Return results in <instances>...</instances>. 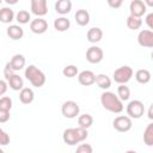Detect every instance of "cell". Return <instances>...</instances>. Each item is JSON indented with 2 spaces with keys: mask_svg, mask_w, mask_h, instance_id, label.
Segmentation results:
<instances>
[{
  "mask_svg": "<svg viewBox=\"0 0 153 153\" xmlns=\"http://www.w3.org/2000/svg\"><path fill=\"white\" fill-rule=\"evenodd\" d=\"M134 72H133V68L129 67V66H121L118 67L115 72H114V80L117 82V84H127L131 76H133Z\"/></svg>",
  "mask_w": 153,
  "mask_h": 153,
  "instance_id": "cell-5",
  "label": "cell"
},
{
  "mask_svg": "<svg viewBox=\"0 0 153 153\" xmlns=\"http://www.w3.org/2000/svg\"><path fill=\"white\" fill-rule=\"evenodd\" d=\"M0 153H4V149L2 148H0Z\"/></svg>",
  "mask_w": 153,
  "mask_h": 153,
  "instance_id": "cell-42",
  "label": "cell"
},
{
  "mask_svg": "<svg viewBox=\"0 0 153 153\" xmlns=\"http://www.w3.org/2000/svg\"><path fill=\"white\" fill-rule=\"evenodd\" d=\"M10 120V111L0 109V123H6Z\"/></svg>",
  "mask_w": 153,
  "mask_h": 153,
  "instance_id": "cell-35",
  "label": "cell"
},
{
  "mask_svg": "<svg viewBox=\"0 0 153 153\" xmlns=\"http://www.w3.org/2000/svg\"><path fill=\"white\" fill-rule=\"evenodd\" d=\"M92 152H93V148L88 143H80L76 147V153H92Z\"/></svg>",
  "mask_w": 153,
  "mask_h": 153,
  "instance_id": "cell-32",
  "label": "cell"
},
{
  "mask_svg": "<svg viewBox=\"0 0 153 153\" xmlns=\"http://www.w3.org/2000/svg\"><path fill=\"white\" fill-rule=\"evenodd\" d=\"M146 24H147V26L149 29H153V13L147 14V17H146Z\"/></svg>",
  "mask_w": 153,
  "mask_h": 153,
  "instance_id": "cell-38",
  "label": "cell"
},
{
  "mask_svg": "<svg viewBox=\"0 0 153 153\" xmlns=\"http://www.w3.org/2000/svg\"><path fill=\"white\" fill-rule=\"evenodd\" d=\"M62 74L67 78H74L78 75V67L74 65H68L62 69Z\"/></svg>",
  "mask_w": 153,
  "mask_h": 153,
  "instance_id": "cell-30",
  "label": "cell"
},
{
  "mask_svg": "<svg viewBox=\"0 0 153 153\" xmlns=\"http://www.w3.org/2000/svg\"><path fill=\"white\" fill-rule=\"evenodd\" d=\"M74 18H75V22L78 25L80 26H86L88 23H90V13L86 11V10H78L74 14Z\"/></svg>",
  "mask_w": 153,
  "mask_h": 153,
  "instance_id": "cell-18",
  "label": "cell"
},
{
  "mask_svg": "<svg viewBox=\"0 0 153 153\" xmlns=\"http://www.w3.org/2000/svg\"><path fill=\"white\" fill-rule=\"evenodd\" d=\"M10 143V135L0 128V146H6Z\"/></svg>",
  "mask_w": 153,
  "mask_h": 153,
  "instance_id": "cell-33",
  "label": "cell"
},
{
  "mask_svg": "<svg viewBox=\"0 0 153 153\" xmlns=\"http://www.w3.org/2000/svg\"><path fill=\"white\" fill-rule=\"evenodd\" d=\"M61 112L66 118H75L80 112V108L76 102L66 100L61 106Z\"/></svg>",
  "mask_w": 153,
  "mask_h": 153,
  "instance_id": "cell-7",
  "label": "cell"
},
{
  "mask_svg": "<svg viewBox=\"0 0 153 153\" xmlns=\"http://www.w3.org/2000/svg\"><path fill=\"white\" fill-rule=\"evenodd\" d=\"M10 62V65H11V67L14 69V71H20V69H23V67L25 66V57H24V55H22V54H16V55H13L12 56V59H11V61H8Z\"/></svg>",
  "mask_w": 153,
  "mask_h": 153,
  "instance_id": "cell-20",
  "label": "cell"
},
{
  "mask_svg": "<svg viewBox=\"0 0 153 153\" xmlns=\"http://www.w3.org/2000/svg\"><path fill=\"white\" fill-rule=\"evenodd\" d=\"M25 78L35 87H42L45 84V80H47L45 74L39 68L33 66V65H30V66L26 67V69H25Z\"/></svg>",
  "mask_w": 153,
  "mask_h": 153,
  "instance_id": "cell-3",
  "label": "cell"
},
{
  "mask_svg": "<svg viewBox=\"0 0 153 153\" xmlns=\"http://www.w3.org/2000/svg\"><path fill=\"white\" fill-rule=\"evenodd\" d=\"M31 12L37 17H43L48 13L47 0H31Z\"/></svg>",
  "mask_w": 153,
  "mask_h": 153,
  "instance_id": "cell-9",
  "label": "cell"
},
{
  "mask_svg": "<svg viewBox=\"0 0 153 153\" xmlns=\"http://www.w3.org/2000/svg\"><path fill=\"white\" fill-rule=\"evenodd\" d=\"M88 136L87 129H84L81 127H76V128H67L63 130L62 134V140L66 145L68 146H74L76 143H80L82 141H85Z\"/></svg>",
  "mask_w": 153,
  "mask_h": 153,
  "instance_id": "cell-2",
  "label": "cell"
},
{
  "mask_svg": "<svg viewBox=\"0 0 153 153\" xmlns=\"http://www.w3.org/2000/svg\"><path fill=\"white\" fill-rule=\"evenodd\" d=\"M14 18H16V20H17L19 24H26V23L30 22L31 16H30V13H29L27 11H25V10H20V11L16 14Z\"/></svg>",
  "mask_w": 153,
  "mask_h": 153,
  "instance_id": "cell-29",
  "label": "cell"
},
{
  "mask_svg": "<svg viewBox=\"0 0 153 153\" xmlns=\"http://www.w3.org/2000/svg\"><path fill=\"white\" fill-rule=\"evenodd\" d=\"M141 25H142L141 17H135V16H131V14L128 16V18H127V26H128V29L135 31V30H139L141 27Z\"/></svg>",
  "mask_w": 153,
  "mask_h": 153,
  "instance_id": "cell-25",
  "label": "cell"
},
{
  "mask_svg": "<svg viewBox=\"0 0 153 153\" xmlns=\"http://www.w3.org/2000/svg\"><path fill=\"white\" fill-rule=\"evenodd\" d=\"M100 104L103 105V108L110 112L114 114H120L123 111V102L118 98L117 94H115L111 91H104L100 94Z\"/></svg>",
  "mask_w": 153,
  "mask_h": 153,
  "instance_id": "cell-1",
  "label": "cell"
},
{
  "mask_svg": "<svg viewBox=\"0 0 153 153\" xmlns=\"http://www.w3.org/2000/svg\"><path fill=\"white\" fill-rule=\"evenodd\" d=\"M35 99V93L30 87H23L19 92V100L23 104H31Z\"/></svg>",
  "mask_w": 153,
  "mask_h": 153,
  "instance_id": "cell-16",
  "label": "cell"
},
{
  "mask_svg": "<svg viewBox=\"0 0 153 153\" xmlns=\"http://www.w3.org/2000/svg\"><path fill=\"white\" fill-rule=\"evenodd\" d=\"M143 142L147 146H153V123L147 124L143 131Z\"/></svg>",
  "mask_w": 153,
  "mask_h": 153,
  "instance_id": "cell-28",
  "label": "cell"
},
{
  "mask_svg": "<svg viewBox=\"0 0 153 153\" xmlns=\"http://www.w3.org/2000/svg\"><path fill=\"white\" fill-rule=\"evenodd\" d=\"M96 80V74L92 71H82L78 74V81L79 84H81L82 86H90L93 85Z\"/></svg>",
  "mask_w": 153,
  "mask_h": 153,
  "instance_id": "cell-13",
  "label": "cell"
},
{
  "mask_svg": "<svg viewBox=\"0 0 153 153\" xmlns=\"http://www.w3.org/2000/svg\"><path fill=\"white\" fill-rule=\"evenodd\" d=\"M148 118H149V120L153 118V115H152V105L149 106V110H148Z\"/></svg>",
  "mask_w": 153,
  "mask_h": 153,
  "instance_id": "cell-41",
  "label": "cell"
},
{
  "mask_svg": "<svg viewBox=\"0 0 153 153\" xmlns=\"http://www.w3.org/2000/svg\"><path fill=\"white\" fill-rule=\"evenodd\" d=\"M8 5H16L17 2H18V0H5Z\"/></svg>",
  "mask_w": 153,
  "mask_h": 153,
  "instance_id": "cell-40",
  "label": "cell"
},
{
  "mask_svg": "<svg viewBox=\"0 0 153 153\" xmlns=\"http://www.w3.org/2000/svg\"><path fill=\"white\" fill-rule=\"evenodd\" d=\"M145 114V105L141 100L139 99H134L130 100L127 105V115L130 118L137 120L140 117H142V115Z\"/></svg>",
  "mask_w": 153,
  "mask_h": 153,
  "instance_id": "cell-4",
  "label": "cell"
},
{
  "mask_svg": "<svg viewBox=\"0 0 153 153\" xmlns=\"http://www.w3.org/2000/svg\"><path fill=\"white\" fill-rule=\"evenodd\" d=\"M129 11H130L131 16L142 17L147 11V6L145 5V2L142 0H133L129 5Z\"/></svg>",
  "mask_w": 153,
  "mask_h": 153,
  "instance_id": "cell-12",
  "label": "cell"
},
{
  "mask_svg": "<svg viewBox=\"0 0 153 153\" xmlns=\"http://www.w3.org/2000/svg\"><path fill=\"white\" fill-rule=\"evenodd\" d=\"M117 96L118 98L124 102V100H128L130 98V90L128 86H126V84H120V86L117 87Z\"/></svg>",
  "mask_w": 153,
  "mask_h": 153,
  "instance_id": "cell-27",
  "label": "cell"
},
{
  "mask_svg": "<svg viewBox=\"0 0 153 153\" xmlns=\"http://www.w3.org/2000/svg\"><path fill=\"white\" fill-rule=\"evenodd\" d=\"M71 27V20L66 17H59L54 20V29L59 32H65Z\"/></svg>",
  "mask_w": 153,
  "mask_h": 153,
  "instance_id": "cell-19",
  "label": "cell"
},
{
  "mask_svg": "<svg viewBox=\"0 0 153 153\" xmlns=\"http://www.w3.org/2000/svg\"><path fill=\"white\" fill-rule=\"evenodd\" d=\"M106 1H108V5L111 8H118L123 4V0H106Z\"/></svg>",
  "mask_w": 153,
  "mask_h": 153,
  "instance_id": "cell-36",
  "label": "cell"
},
{
  "mask_svg": "<svg viewBox=\"0 0 153 153\" xmlns=\"http://www.w3.org/2000/svg\"><path fill=\"white\" fill-rule=\"evenodd\" d=\"M78 124L84 129H88L93 124V117L90 114H82L78 117Z\"/></svg>",
  "mask_w": 153,
  "mask_h": 153,
  "instance_id": "cell-26",
  "label": "cell"
},
{
  "mask_svg": "<svg viewBox=\"0 0 153 153\" xmlns=\"http://www.w3.org/2000/svg\"><path fill=\"white\" fill-rule=\"evenodd\" d=\"M135 79L139 84H148L151 81V72L148 69H137L135 73Z\"/></svg>",
  "mask_w": 153,
  "mask_h": 153,
  "instance_id": "cell-24",
  "label": "cell"
},
{
  "mask_svg": "<svg viewBox=\"0 0 153 153\" xmlns=\"http://www.w3.org/2000/svg\"><path fill=\"white\" fill-rule=\"evenodd\" d=\"M14 12L10 7H2L0 10V22L4 24H10L12 20H14Z\"/></svg>",
  "mask_w": 153,
  "mask_h": 153,
  "instance_id": "cell-21",
  "label": "cell"
},
{
  "mask_svg": "<svg viewBox=\"0 0 153 153\" xmlns=\"http://www.w3.org/2000/svg\"><path fill=\"white\" fill-rule=\"evenodd\" d=\"M86 37L90 43H98L103 38V31L100 27H91L88 29Z\"/></svg>",
  "mask_w": 153,
  "mask_h": 153,
  "instance_id": "cell-17",
  "label": "cell"
},
{
  "mask_svg": "<svg viewBox=\"0 0 153 153\" xmlns=\"http://www.w3.org/2000/svg\"><path fill=\"white\" fill-rule=\"evenodd\" d=\"M7 91V82L5 80H1L0 79V96L5 94Z\"/></svg>",
  "mask_w": 153,
  "mask_h": 153,
  "instance_id": "cell-37",
  "label": "cell"
},
{
  "mask_svg": "<svg viewBox=\"0 0 153 153\" xmlns=\"http://www.w3.org/2000/svg\"><path fill=\"white\" fill-rule=\"evenodd\" d=\"M72 10V1L71 0H57L55 2V11L56 13L65 16L69 13Z\"/></svg>",
  "mask_w": 153,
  "mask_h": 153,
  "instance_id": "cell-14",
  "label": "cell"
},
{
  "mask_svg": "<svg viewBox=\"0 0 153 153\" xmlns=\"http://www.w3.org/2000/svg\"><path fill=\"white\" fill-rule=\"evenodd\" d=\"M137 43L141 47L145 48H152L153 47V32L152 30H141L137 35Z\"/></svg>",
  "mask_w": 153,
  "mask_h": 153,
  "instance_id": "cell-10",
  "label": "cell"
},
{
  "mask_svg": "<svg viewBox=\"0 0 153 153\" xmlns=\"http://www.w3.org/2000/svg\"><path fill=\"white\" fill-rule=\"evenodd\" d=\"M1 1H2V0H0V4H1Z\"/></svg>",
  "mask_w": 153,
  "mask_h": 153,
  "instance_id": "cell-43",
  "label": "cell"
},
{
  "mask_svg": "<svg viewBox=\"0 0 153 153\" xmlns=\"http://www.w3.org/2000/svg\"><path fill=\"white\" fill-rule=\"evenodd\" d=\"M30 30L36 35H42L48 30V23L45 19L37 17L36 19L30 22Z\"/></svg>",
  "mask_w": 153,
  "mask_h": 153,
  "instance_id": "cell-11",
  "label": "cell"
},
{
  "mask_svg": "<svg viewBox=\"0 0 153 153\" xmlns=\"http://www.w3.org/2000/svg\"><path fill=\"white\" fill-rule=\"evenodd\" d=\"M14 72H16V71L11 67L10 62H7V63L5 65V67H4V76H5V79L8 80V79L14 74Z\"/></svg>",
  "mask_w": 153,
  "mask_h": 153,
  "instance_id": "cell-34",
  "label": "cell"
},
{
  "mask_svg": "<svg viewBox=\"0 0 153 153\" xmlns=\"http://www.w3.org/2000/svg\"><path fill=\"white\" fill-rule=\"evenodd\" d=\"M8 85L13 90V91H20L23 87H24V81L22 79V76H19L18 74H13L8 80Z\"/></svg>",
  "mask_w": 153,
  "mask_h": 153,
  "instance_id": "cell-23",
  "label": "cell"
},
{
  "mask_svg": "<svg viewBox=\"0 0 153 153\" xmlns=\"http://www.w3.org/2000/svg\"><path fill=\"white\" fill-rule=\"evenodd\" d=\"M145 5L148 6V7H153V0H143Z\"/></svg>",
  "mask_w": 153,
  "mask_h": 153,
  "instance_id": "cell-39",
  "label": "cell"
},
{
  "mask_svg": "<svg viewBox=\"0 0 153 153\" xmlns=\"http://www.w3.org/2000/svg\"><path fill=\"white\" fill-rule=\"evenodd\" d=\"M0 109H4V110H11L12 109V99L7 96H4L0 98Z\"/></svg>",
  "mask_w": 153,
  "mask_h": 153,
  "instance_id": "cell-31",
  "label": "cell"
},
{
  "mask_svg": "<svg viewBox=\"0 0 153 153\" xmlns=\"http://www.w3.org/2000/svg\"><path fill=\"white\" fill-rule=\"evenodd\" d=\"M103 57H104L103 49L97 45H92L86 50V60L90 63H93V65L99 63L103 60Z\"/></svg>",
  "mask_w": 153,
  "mask_h": 153,
  "instance_id": "cell-8",
  "label": "cell"
},
{
  "mask_svg": "<svg viewBox=\"0 0 153 153\" xmlns=\"http://www.w3.org/2000/svg\"><path fill=\"white\" fill-rule=\"evenodd\" d=\"M112 127L115 130L120 131V133H127L133 127V121L131 118L127 115H120L117 117H115V120L112 121Z\"/></svg>",
  "mask_w": 153,
  "mask_h": 153,
  "instance_id": "cell-6",
  "label": "cell"
},
{
  "mask_svg": "<svg viewBox=\"0 0 153 153\" xmlns=\"http://www.w3.org/2000/svg\"><path fill=\"white\" fill-rule=\"evenodd\" d=\"M94 82L98 85V87H100V88L104 90V91H105V90H109L110 86H111V79H110L106 74H103V73L96 75Z\"/></svg>",
  "mask_w": 153,
  "mask_h": 153,
  "instance_id": "cell-22",
  "label": "cell"
},
{
  "mask_svg": "<svg viewBox=\"0 0 153 153\" xmlns=\"http://www.w3.org/2000/svg\"><path fill=\"white\" fill-rule=\"evenodd\" d=\"M6 33H7V36H8L11 39L18 41V39L23 38V36H24V30H23V27L19 26V25H10V26L7 27V30H6Z\"/></svg>",
  "mask_w": 153,
  "mask_h": 153,
  "instance_id": "cell-15",
  "label": "cell"
}]
</instances>
